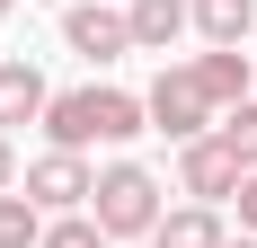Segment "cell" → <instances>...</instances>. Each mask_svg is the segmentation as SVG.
Wrapping results in <instances>:
<instances>
[{
    "label": "cell",
    "mask_w": 257,
    "mask_h": 248,
    "mask_svg": "<svg viewBox=\"0 0 257 248\" xmlns=\"http://www.w3.org/2000/svg\"><path fill=\"white\" fill-rule=\"evenodd\" d=\"M239 248H257V230H248V239H239Z\"/></svg>",
    "instance_id": "obj_17"
},
{
    "label": "cell",
    "mask_w": 257,
    "mask_h": 248,
    "mask_svg": "<svg viewBox=\"0 0 257 248\" xmlns=\"http://www.w3.org/2000/svg\"><path fill=\"white\" fill-rule=\"evenodd\" d=\"M36 239H45V213L9 186V195H0V248H36Z\"/></svg>",
    "instance_id": "obj_12"
},
{
    "label": "cell",
    "mask_w": 257,
    "mask_h": 248,
    "mask_svg": "<svg viewBox=\"0 0 257 248\" xmlns=\"http://www.w3.org/2000/svg\"><path fill=\"white\" fill-rule=\"evenodd\" d=\"M142 115H151V133H169V142H195V133H213V124H222V106H213V89L195 80V62H169V71L151 80Z\"/></svg>",
    "instance_id": "obj_2"
},
{
    "label": "cell",
    "mask_w": 257,
    "mask_h": 248,
    "mask_svg": "<svg viewBox=\"0 0 257 248\" xmlns=\"http://www.w3.org/2000/svg\"><path fill=\"white\" fill-rule=\"evenodd\" d=\"M45 133H53V151H89L98 142V89H62L45 106Z\"/></svg>",
    "instance_id": "obj_9"
},
{
    "label": "cell",
    "mask_w": 257,
    "mask_h": 248,
    "mask_svg": "<svg viewBox=\"0 0 257 248\" xmlns=\"http://www.w3.org/2000/svg\"><path fill=\"white\" fill-rule=\"evenodd\" d=\"M89 222H98L106 239H151V230H160V177H151V169H133V160L98 169V195H89Z\"/></svg>",
    "instance_id": "obj_1"
},
{
    "label": "cell",
    "mask_w": 257,
    "mask_h": 248,
    "mask_svg": "<svg viewBox=\"0 0 257 248\" xmlns=\"http://www.w3.org/2000/svg\"><path fill=\"white\" fill-rule=\"evenodd\" d=\"M45 106H53V89H45L36 62H0V133H9V124H36Z\"/></svg>",
    "instance_id": "obj_8"
},
{
    "label": "cell",
    "mask_w": 257,
    "mask_h": 248,
    "mask_svg": "<svg viewBox=\"0 0 257 248\" xmlns=\"http://www.w3.org/2000/svg\"><path fill=\"white\" fill-rule=\"evenodd\" d=\"M0 9H9V0H0Z\"/></svg>",
    "instance_id": "obj_18"
},
{
    "label": "cell",
    "mask_w": 257,
    "mask_h": 248,
    "mask_svg": "<svg viewBox=\"0 0 257 248\" xmlns=\"http://www.w3.org/2000/svg\"><path fill=\"white\" fill-rule=\"evenodd\" d=\"M18 186V151H9V133H0V195Z\"/></svg>",
    "instance_id": "obj_16"
},
{
    "label": "cell",
    "mask_w": 257,
    "mask_h": 248,
    "mask_svg": "<svg viewBox=\"0 0 257 248\" xmlns=\"http://www.w3.org/2000/svg\"><path fill=\"white\" fill-rule=\"evenodd\" d=\"M151 248H231V239H222V213L213 204H186V213H160Z\"/></svg>",
    "instance_id": "obj_10"
},
{
    "label": "cell",
    "mask_w": 257,
    "mask_h": 248,
    "mask_svg": "<svg viewBox=\"0 0 257 248\" xmlns=\"http://www.w3.org/2000/svg\"><path fill=\"white\" fill-rule=\"evenodd\" d=\"M89 195H98V169H89L80 151H45V160L27 169V204H36V213H80Z\"/></svg>",
    "instance_id": "obj_3"
},
{
    "label": "cell",
    "mask_w": 257,
    "mask_h": 248,
    "mask_svg": "<svg viewBox=\"0 0 257 248\" xmlns=\"http://www.w3.org/2000/svg\"><path fill=\"white\" fill-rule=\"evenodd\" d=\"M178 151H186L178 177H186V195H195V204H231V195H239V177H248V169H239V151L222 142V133H195V142H178Z\"/></svg>",
    "instance_id": "obj_4"
},
{
    "label": "cell",
    "mask_w": 257,
    "mask_h": 248,
    "mask_svg": "<svg viewBox=\"0 0 257 248\" xmlns=\"http://www.w3.org/2000/svg\"><path fill=\"white\" fill-rule=\"evenodd\" d=\"M62 45L89 53V62H115V53H133V27H124V9L80 0V9H62Z\"/></svg>",
    "instance_id": "obj_5"
},
{
    "label": "cell",
    "mask_w": 257,
    "mask_h": 248,
    "mask_svg": "<svg viewBox=\"0 0 257 248\" xmlns=\"http://www.w3.org/2000/svg\"><path fill=\"white\" fill-rule=\"evenodd\" d=\"M36 248H106V230L89 222V213H53V222H45V239H36Z\"/></svg>",
    "instance_id": "obj_14"
},
{
    "label": "cell",
    "mask_w": 257,
    "mask_h": 248,
    "mask_svg": "<svg viewBox=\"0 0 257 248\" xmlns=\"http://www.w3.org/2000/svg\"><path fill=\"white\" fill-rule=\"evenodd\" d=\"M186 18H195L186 0H124V27H133V53H169V45L186 36Z\"/></svg>",
    "instance_id": "obj_7"
},
{
    "label": "cell",
    "mask_w": 257,
    "mask_h": 248,
    "mask_svg": "<svg viewBox=\"0 0 257 248\" xmlns=\"http://www.w3.org/2000/svg\"><path fill=\"white\" fill-rule=\"evenodd\" d=\"M213 133H222V142H231V151H239V169H257V98H239V106H231V115L213 124Z\"/></svg>",
    "instance_id": "obj_13"
},
{
    "label": "cell",
    "mask_w": 257,
    "mask_h": 248,
    "mask_svg": "<svg viewBox=\"0 0 257 248\" xmlns=\"http://www.w3.org/2000/svg\"><path fill=\"white\" fill-rule=\"evenodd\" d=\"M195 80H204V89H213V106L231 115L239 98H257V53H239V45H213L204 62H195Z\"/></svg>",
    "instance_id": "obj_6"
},
{
    "label": "cell",
    "mask_w": 257,
    "mask_h": 248,
    "mask_svg": "<svg viewBox=\"0 0 257 248\" xmlns=\"http://www.w3.org/2000/svg\"><path fill=\"white\" fill-rule=\"evenodd\" d=\"M195 27H204V45H239L257 27V0H195Z\"/></svg>",
    "instance_id": "obj_11"
},
{
    "label": "cell",
    "mask_w": 257,
    "mask_h": 248,
    "mask_svg": "<svg viewBox=\"0 0 257 248\" xmlns=\"http://www.w3.org/2000/svg\"><path fill=\"white\" fill-rule=\"evenodd\" d=\"M231 204H239V230H257V169L239 177V195H231Z\"/></svg>",
    "instance_id": "obj_15"
}]
</instances>
